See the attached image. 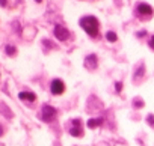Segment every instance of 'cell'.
I'll use <instances>...</instances> for the list:
<instances>
[{"mask_svg": "<svg viewBox=\"0 0 154 146\" xmlns=\"http://www.w3.org/2000/svg\"><path fill=\"white\" fill-rule=\"evenodd\" d=\"M20 100H23V101H27V103H33L35 100H36V95L33 94V92H20Z\"/></svg>", "mask_w": 154, "mask_h": 146, "instance_id": "obj_8", "label": "cell"}, {"mask_svg": "<svg viewBox=\"0 0 154 146\" xmlns=\"http://www.w3.org/2000/svg\"><path fill=\"white\" fill-rule=\"evenodd\" d=\"M6 53H8L9 56H14V54L17 53V48L12 47V45H6Z\"/></svg>", "mask_w": 154, "mask_h": 146, "instance_id": "obj_11", "label": "cell"}, {"mask_svg": "<svg viewBox=\"0 0 154 146\" xmlns=\"http://www.w3.org/2000/svg\"><path fill=\"white\" fill-rule=\"evenodd\" d=\"M80 26L83 27V30L91 36V38H97L98 36V27H100V23H98V20L95 18V17H91V15H88V17H83V18H80Z\"/></svg>", "mask_w": 154, "mask_h": 146, "instance_id": "obj_1", "label": "cell"}, {"mask_svg": "<svg viewBox=\"0 0 154 146\" xmlns=\"http://www.w3.org/2000/svg\"><path fill=\"white\" fill-rule=\"evenodd\" d=\"M36 2H38V3H41V2H42V0H36Z\"/></svg>", "mask_w": 154, "mask_h": 146, "instance_id": "obj_19", "label": "cell"}, {"mask_svg": "<svg viewBox=\"0 0 154 146\" xmlns=\"http://www.w3.org/2000/svg\"><path fill=\"white\" fill-rule=\"evenodd\" d=\"M142 106H143V103H142L140 100H136V101H134V107H136V109H140Z\"/></svg>", "mask_w": 154, "mask_h": 146, "instance_id": "obj_13", "label": "cell"}, {"mask_svg": "<svg viewBox=\"0 0 154 146\" xmlns=\"http://www.w3.org/2000/svg\"><path fill=\"white\" fill-rule=\"evenodd\" d=\"M54 36H56L59 41H66V39L69 38V32H68V29L63 27V26H56V27H54Z\"/></svg>", "mask_w": 154, "mask_h": 146, "instance_id": "obj_5", "label": "cell"}, {"mask_svg": "<svg viewBox=\"0 0 154 146\" xmlns=\"http://www.w3.org/2000/svg\"><path fill=\"white\" fill-rule=\"evenodd\" d=\"M106 39H107L109 42H116V41H118V36H116L115 32H107V33H106Z\"/></svg>", "mask_w": 154, "mask_h": 146, "instance_id": "obj_10", "label": "cell"}, {"mask_svg": "<svg viewBox=\"0 0 154 146\" xmlns=\"http://www.w3.org/2000/svg\"><path fill=\"white\" fill-rule=\"evenodd\" d=\"M50 91H51L53 95H60V94H63V91H65L63 82L59 80V79H54V80L51 82V85H50Z\"/></svg>", "mask_w": 154, "mask_h": 146, "instance_id": "obj_4", "label": "cell"}, {"mask_svg": "<svg viewBox=\"0 0 154 146\" xmlns=\"http://www.w3.org/2000/svg\"><path fill=\"white\" fill-rule=\"evenodd\" d=\"M8 3V0H0V6H6Z\"/></svg>", "mask_w": 154, "mask_h": 146, "instance_id": "obj_16", "label": "cell"}, {"mask_svg": "<svg viewBox=\"0 0 154 146\" xmlns=\"http://www.w3.org/2000/svg\"><path fill=\"white\" fill-rule=\"evenodd\" d=\"M97 56L95 54H89L86 59H85V65H86V68L88 69H95L97 68Z\"/></svg>", "mask_w": 154, "mask_h": 146, "instance_id": "obj_7", "label": "cell"}, {"mask_svg": "<svg viewBox=\"0 0 154 146\" xmlns=\"http://www.w3.org/2000/svg\"><path fill=\"white\" fill-rule=\"evenodd\" d=\"M56 109L54 107H51V106H44L42 107V112H41V118H42V121H45V122H51L54 118H56Z\"/></svg>", "mask_w": 154, "mask_h": 146, "instance_id": "obj_2", "label": "cell"}, {"mask_svg": "<svg viewBox=\"0 0 154 146\" xmlns=\"http://www.w3.org/2000/svg\"><path fill=\"white\" fill-rule=\"evenodd\" d=\"M3 134V130H2V125H0V136H2Z\"/></svg>", "mask_w": 154, "mask_h": 146, "instance_id": "obj_18", "label": "cell"}, {"mask_svg": "<svg viewBox=\"0 0 154 146\" xmlns=\"http://www.w3.org/2000/svg\"><path fill=\"white\" fill-rule=\"evenodd\" d=\"M115 88H116V92H121V89H122V83H116Z\"/></svg>", "mask_w": 154, "mask_h": 146, "instance_id": "obj_15", "label": "cell"}, {"mask_svg": "<svg viewBox=\"0 0 154 146\" xmlns=\"http://www.w3.org/2000/svg\"><path fill=\"white\" fill-rule=\"evenodd\" d=\"M137 14L148 18V17L152 15V8H151L148 3H139V5H137Z\"/></svg>", "mask_w": 154, "mask_h": 146, "instance_id": "obj_6", "label": "cell"}, {"mask_svg": "<svg viewBox=\"0 0 154 146\" xmlns=\"http://www.w3.org/2000/svg\"><path fill=\"white\" fill-rule=\"evenodd\" d=\"M69 134L74 136V137H80V136L83 134V128H82V122H80V119H72V121H71Z\"/></svg>", "mask_w": 154, "mask_h": 146, "instance_id": "obj_3", "label": "cell"}, {"mask_svg": "<svg viewBox=\"0 0 154 146\" xmlns=\"http://www.w3.org/2000/svg\"><path fill=\"white\" fill-rule=\"evenodd\" d=\"M101 124H103V118H97V119H89V121H88V127H89V128L100 127Z\"/></svg>", "mask_w": 154, "mask_h": 146, "instance_id": "obj_9", "label": "cell"}, {"mask_svg": "<svg viewBox=\"0 0 154 146\" xmlns=\"http://www.w3.org/2000/svg\"><path fill=\"white\" fill-rule=\"evenodd\" d=\"M146 121L149 122V125H151V127H154V116H152V115H148Z\"/></svg>", "mask_w": 154, "mask_h": 146, "instance_id": "obj_12", "label": "cell"}, {"mask_svg": "<svg viewBox=\"0 0 154 146\" xmlns=\"http://www.w3.org/2000/svg\"><path fill=\"white\" fill-rule=\"evenodd\" d=\"M148 45H149V48H151V50H154V35L151 36V39H149V42H148Z\"/></svg>", "mask_w": 154, "mask_h": 146, "instance_id": "obj_14", "label": "cell"}, {"mask_svg": "<svg viewBox=\"0 0 154 146\" xmlns=\"http://www.w3.org/2000/svg\"><path fill=\"white\" fill-rule=\"evenodd\" d=\"M145 35H146V32H145V30H142V32H139V33H137V36H139V38H140V36H145Z\"/></svg>", "mask_w": 154, "mask_h": 146, "instance_id": "obj_17", "label": "cell"}]
</instances>
